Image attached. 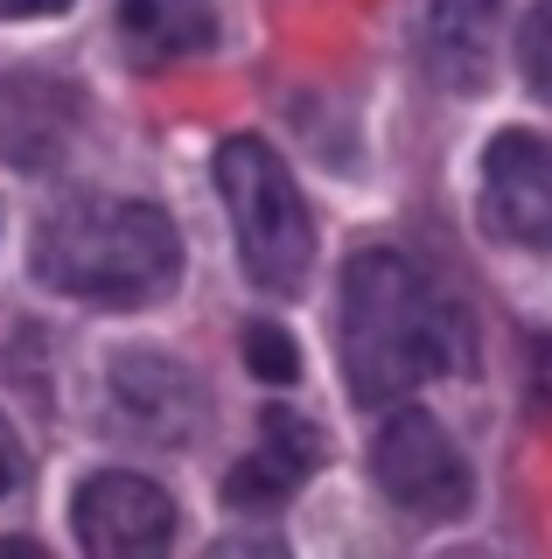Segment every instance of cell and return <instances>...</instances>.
Segmentation results:
<instances>
[{
  "mask_svg": "<svg viewBox=\"0 0 552 559\" xmlns=\"http://www.w3.org/2000/svg\"><path fill=\"white\" fill-rule=\"evenodd\" d=\"M343 378L364 406H399L427 378L476 371V322L399 252H357L336 301Z\"/></svg>",
  "mask_w": 552,
  "mask_h": 559,
  "instance_id": "cell-1",
  "label": "cell"
},
{
  "mask_svg": "<svg viewBox=\"0 0 552 559\" xmlns=\"http://www.w3.org/2000/svg\"><path fill=\"white\" fill-rule=\"evenodd\" d=\"M182 238L154 203L119 197H71L36 231V280L71 301L98 308H147L176 287Z\"/></svg>",
  "mask_w": 552,
  "mask_h": 559,
  "instance_id": "cell-2",
  "label": "cell"
},
{
  "mask_svg": "<svg viewBox=\"0 0 552 559\" xmlns=\"http://www.w3.org/2000/svg\"><path fill=\"white\" fill-rule=\"evenodd\" d=\"M217 197L231 210L238 259H245L252 287L295 294L308 280V266H315V224H308V203H301L295 175L280 168V154L252 133L224 140L217 147Z\"/></svg>",
  "mask_w": 552,
  "mask_h": 559,
  "instance_id": "cell-3",
  "label": "cell"
},
{
  "mask_svg": "<svg viewBox=\"0 0 552 559\" xmlns=\"http://www.w3.org/2000/svg\"><path fill=\"white\" fill-rule=\"evenodd\" d=\"M371 476L406 518H420V524L461 518L469 511V489H476L461 448L447 441V427L434 413H420V406L385 413V427H377V441H371Z\"/></svg>",
  "mask_w": 552,
  "mask_h": 559,
  "instance_id": "cell-4",
  "label": "cell"
},
{
  "mask_svg": "<svg viewBox=\"0 0 552 559\" xmlns=\"http://www.w3.org/2000/svg\"><path fill=\"white\" fill-rule=\"evenodd\" d=\"M482 224L511 245L552 252V140L545 133H496L482 154Z\"/></svg>",
  "mask_w": 552,
  "mask_h": 559,
  "instance_id": "cell-5",
  "label": "cell"
},
{
  "mask_svg": "<svg viewBox=\"0 0 552 559\" xmlns=\"http://www.w3.org/2000/svg\"><path fill=\"white\" fill-rule=\"evenodd\" d=\"M176 538V497L133 468H98L77 489V546L84 552H161Z\"/></svg>",
  "mask_w": 552,
  "mask_h": 559,
  "instance_id": "cell-6",
  "label": "cell"
},
{
  "mask_svg": "<svg viewBox=\"0 0 552 559\" xmlns=\"http://www.w3.org/2000/svg\"><path fill=\"white\" fill-rule=\"evenodd\" d=\"M112 419L119 433L133 441H154V448H176V441H196L203 427V384L168 357H119L112 364Z\"/></svg>",
  "mask_w": 552,
  "mask_h": 559,
  "instance_id": "cell-7",
  "label": "cell"
},
{
  "mask_svg": "<svg viewBox=\"0 0 552 559\" xmlns=\"http://www.w3.org/2000/svg\"><path fill=\"white\" fill-rule=\"evenodd\" d=\"M315 462H322V433L295 406H266L252 454H238V468L224 476V503L231 511H273L315 476Z\"/></svg>",
  "mask_w": 552,
  "mask_h": 559,
  "instance_id": "cell-8",
  "label": "cell"
},
{
  "mask_svg": "<svg viewBox=\"0 0 552 559\" xmlns=\"http://www.w3.org/2000/svg\"><path fill=\"white\" fill-rule=\"evenodd\" d=\"M77 127V92L57 78H0V162L14 168H49L71 147Z\"/></svg>",
  "mask_w": 552,
  "mask_h": 559,
  "instance_id": "cell-9",
  "label": "cell"
},
{
  "mask_svg": "<svg viewBox=\"0 0 552 559\" xmlns=\"http://www.w3.org/2000/svg\"><path fill=\"white\" fill-rule=\"evenodd\" d=\"M496 35H504V0H427V57L447 92H476L490 78Z\"/></svg>",
  "mask_w": 552,
  "mask_h": 559,
  "instance_id": "cell-10",
  "label": "cell"
},
{
  "mask_svg": "<svg viewBox=\"0 0 552 559\" xmlns=\"http://www.w3.org/2000/svg\"><path fill=\"white\" fill-rule=\"evenodd\" d=\"M217 43L211 0H119V49L133 70H168Z\"/></svg>",
  "mask_w": 552,
  "mask_h": 559,
  "instance_id": "cell-11",
  "label": "cell"
},
{
  "mask_svg": "<svg viewBox=\"0 0 552 559\" xmlns=\"http://www.w3.org/2000/svg\"><path fill=\"white\" fill-rule=\"evenodd\" d=\"M245 364H252V378H266V384H295L301 349H295V336H287V329L252 322V329H245Z\"/></svg>",
  "mask_w": 552,
  "mask_h": 559,
  "instance_id": "cell-12",
  "label": "cell"
},
{
  "mask_svg": "<svg viewBox=\"0 0 552 559\" xmlns=\"http://www.w3.org/2000/svg\"><path fill=\"white\" fill-rule=\"evenodd\" d=\"M517 63H525L531 92L552 98V0H539V8L525 14V28H517Z\"/></svg>",
  "mask_w": 552,
  "mask_h": 559,
  "instance_id": "cell-13",
  "label": "cell"
},
{
  "mask_svg": "<svg viewBox=\"0 0 552 559\" xmlns=\"http://www.w3.org/2000/svg\"><path fill=\"white\" fill-rule=\"evenodd\" d=\"M22 483V448H14V433H8V419H0V497Z\"/></svg>",
  "mask_w": 552,
  "mask_h": 559,
  "instance_id": "cell-14",
  "label": "cell"
},
{
  "mask_svg": "<svg viewBox=\"0 0 552 559\" xmlns=\"http://www.w3.org/2000/svg\"><path fill=\"white\" fill-rule=\"evenodd\" d=\"M63 0H0V14H57Z\"/></svg>",
  "mask_w": 552,
  "mask_h": 559,
  "instance_id": "cell-15",
  "label": "cell"
}]
</instances>
